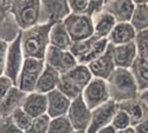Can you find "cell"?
<instances>
[{"label": "cell", "instance_id": "1", "mask_svg": "<svg viewBox=\"0 0 148 133\" xmlns=\"http://www.w3.org/2000/svg\"><path fill=\"white\" fill-rule=\"evenodd\" d=\"M53 23L35 25L21 32V46L24 58L44 60L49 46V32Z\"/></svg>", "mask_w": 148, "mask_h": 133}, {"label": "cell", "instance_id": "2", "mask_svg": "<svg viewBox=\"0 0 148 133\" xmlns=\"http://www.w3.org/2000/svg\"><path fill=\"white\" fill-rule=\"evenodd\" d=\"M110 100L117 104L137 99L140 93L139 86L131 69L116 68L107 80Z\"/></svg>", "mask_w": 148, "mask_h": 133}, {"label": "cell", "instance_id": "3", "mask_svg": "<svg viewBox=\"0 0 148 133\" xmlns=\"http://www.w3.org/2000/svg\"><path fill=\"white\" fill-rule=\"evenodd\" d=\"M41 0H11L10 10L21 30L40 23Z\"/></svg>", "mask_w": 148, "mask_h": 133}, {"label": "cell", "instance_id": "4", "mask_svg": "<svg viewBox=\"0 0 148 133\" xmlns=\"http://www.w3.org/2000/svg\"><path fill=\"white\" fill-rule=\"evenodd\" d=\"M44 60L35 58H25L16 87L26 93L35 92L37 81L44 69Z\"/></svg>", "mask_w": 148, "mask_h": 133}, {"label": "cell", "instance_id": "5", "mask_svg": "<svg viewBox=\"0 0 148 133\" xmlns=\"http://www.w3.org/2000/svg\"><path fill=\"white\" fill-rule=\"evenodd\" d=\"M62 23L72 42L86 40L94 35L93 17L88 14L71 13Z\"/></svg>", "mask_w": 148, "mask_h": 133}, {"label": "cell", "instance_id": "6", "mask_svg": "<svg viewBox=\"0 0 148 133\" xmlns=\"http://www.w3.org/2000/svg\"><path fill=\"white\" fill-rule=\"evenodd\" d=\"M71 13L68 0H41L39 24L62 23Z\"/></svg>", "mask_w": 148, "mask_h": 133}, {"label": "cell", "instance_id": "7", "mask_svg": "<svg viewBox=\"0 0 148 133\" xmlns=\"http://www.w3.org/2000/svg\"><path fill=\"white\" fill-rule=\"evenodd\" d=\"M21 32L11 42L9 43L3 73V75L10 79L15 86L17 84L18 77L25 59L21 46Z\"/></svg>", "mask_w": 148, "mask_h": 133}, {"label": "cell", "instance_id": "8", "mask_svg": "<svg viewBox=\"0 0 148 133\" xmlns=\"http://www.w3.org/2000/svg\"><path fill=\"white\" fill-rule=\"evenodd\" d=\"M82 97L90 110L108 102L110 100V95L107 80L94 77L83 89Z\"/></svg>", "mask_w": 148, "mask_h": 133}, {"label": "cell", "instance_id": "9", "mask_svg": "<svg viewBox=\"0 0 148 133\" xmlns=\"http://www.w3.org/2000/svg\"><path fill=\"white\" fill-rule=\"evenodd\" d=\"M44 61L46 65L53 68L61 74L68 73L79 64L69 50H62L51 45L47 49Z\"/></svg>", "mask_w": 148, "mask_h": 133}, {"label": "cell", "instance_id": "10", "mask_svg": "<svg viewBox=\"0 0 148 133\" xmlns=\"http://www.w3.org/2000/svg\"><path fill=\"white\" fill-rule=\"evenodd\" d=\"M91 116L92 110L86 105L82 95L71 101L67 117L75 131L87 132L91 122Z\"/></svg>", "mask_w": 148, "mask_h": 133}, {"label": "cell", "instance_id": "11", "mask_svg": "<svg viewBox=\"0 0 148 133\" xmlns=\"http://www.w3.org/2000/svg\"><path fill=\"white\" fill-rule=\"evenodd\" d=\"M11 0H0V40L11 42L21 32L10 10Z\"/></svg>", "mask_w": 148, "mask_h": 133}, {"label": "cell", "instance_id": "12", "mask_svg": "<svg viewBox=\"0 0 148 133\" xmlns=\"http://www.w3.org/2000/svg\"><path fill=\"white\" fill-rule=\"evenodd\" d=\"M118 109V104L109 100L108 102L92 110L91 122L87 133H96L103 127L111 125Z\"/></svg>", "mask_w": 148, "mask_h": 133}, {"label": "cell", "instance_id": "13", "mask_svg": "<svg viewBox=\"0 0 148 133\" xmlns=\"http://www.w3.org/2000/svg\"><path fill=\"white\" fill-rule=\"evenodd\" d=\"M88 67L93 77L107 80L116 68L112 52V44L109 43L107 51L99 58L88 63Z\"/></svg>", "mask_w": 148, "mask_h": 133}, {"label": "cell", "instance_id": "14", "mask_svg": "<svg viewBox=\"0 0 148 133\" xmlns=\"http://www.w3.org/2000/svg\"><path fill=\"white\" fill-rule=\"evenodd\" d=\"M135 3L133 0H105L103 9L111 14L117 23L130 22Z\"/></svg>", "mask_w": 148, "mask_h": 133}, {"label": "cell", "instance_id": "15", "mask_svg": "<svg viewBox=\"0 0 148 133\" xmlns=\"http://www.w3.org/2000/svg\"><path fill=\"white\" fill-rule=\"evenodd\" d=\"M112 52L116 68L130 69L138 57L134 42L117 46L112 45Z\"/></svg>", "mask_w": 148, "mask_h": 133}, {"label": "cell", "instance_id": "16", "mask_svg": "<svg viewBox=\"0 0 148 133\" xmlns=\"http://www.w3.org/2000/svg\"><path fill=\"white\" fill-rule=\"evenodd\" d=\"M47 114L50 119H55L67 115L72 100H70L68 97L62 93L57 88L47 93Z\"/></svg>", "mask_w": 148, "mask_h": 133}, {"label": "cell", "instance_id": "17", "mask_svg": "<svg viewBox=\"0 0 148 133\" xmlns=\"http://www.w3.org/2000/svg\"><path fill=\"white\" fill-rule=\"evenodd\" d=\"M27 94L16 86H14L0 102V117L2 119L9 118L17 109L22 108Z\"/></svg>", "mask_w": 148, "mask_h": 133}, {"label": "cell", "instance_id": "18", "mask_svg": "<svg viewBox=\"0 0 148 133\" xmlns=\"http://www.w3.org/2000/svg\"><path fill=\"white\" fill-rule=\"evenodd\" d=\"M22 108L33 119L47 114V94L32 92L27 94Z\"/></svg>", "mask_w": 148, "mask_h": 133}, {"label": "cell", "instance_id": "19", "mask_svg": "<svg viewBox=\"0 0 148 133\" xmlns=\"http://www.w3.org/2000/svg\"><path fill=\"white\" fill-rule=\"evenodd\" d=\"M137 31L130 22L117 23L108 37L110 44L114 46L127 44L134 42Z\"/></svg>", "mask_w": 148, "mask_h": 133}, {"label": "cell", "instance_id": "20", "mask_svg": "<svg viewBox=\"0 0 148 133\" xmlns=\"http://www.w3.org/2000/svg\"><path fill=\"white\" fill-rule=\"evenodd\" d=\"M92 17L94 23V35L99 39L108 38L117 23L114 17L104 10L95 14Z\"/></svg>", "mask_w": 148, "mask_h": 133}, {"label": "cell", "instance_id": "21", "mask_svg": "<svg viewBox=\"0 0 148 133\" xmlns=\"http://www.w3.org/2000/svg\"><path fill=\"white\" fill-rule=\"evenodd\" d=\"M61 74L45 64L44 69L37 81L35 92L47 94L56 89L61 79Z\"/></svg>", "mask_w": 148, "mask_h": 133}, {"label": "cell", "instance_id": "22", "mask_svg": "<svg viewBox=\"0 0 148 133\" xmlns=\"http://www.w3.org/2000/svg\"><path fill=\"white\" fill-rule=\"evenodd\" d=\"M118 106L119 109L124 111L128 115L133 127L148 115V110L138 98L119 103Z\"/></svg>", "mask_w": 148, "mask_h": 133}, {"label": "cell", "instance_id": "23", "mask_svg": "<svg viewBox=\"0 0 148 133\" xmlns=\"http://www.w3.org/2000/svg\"><path fill=\"white\" fill-rule=\"evenodd\" d=\"M72 40L63 23H55L49 32V45L62 50H69Z\"/></svg>", "mask_w": 148, "mask_h": 133}, {"label": "cell", "instance_id": "24", "mask_svg": "<svg viewBox=\"0 0 148 133\" xmlns=\"http://www.w3.org/2000/svg\"><path fill=\"white\" fill-rule=\"evenodd\" d=\"M64 74H66L82 91L94 78L88 65L85 64H78Z\"/></svg>", "mask_w": 148, "mask_h": 133}, {"label": "cell", "instance_id": "25", "mask_svg": "<svg viewBox=\"0 0 148 133\" xmlns=\"http://www.w3.org/2000/svg\"><path fill=\"white\" fill-rule=\"evenodd\" d=\"M130 69L135 77L140 91L148 87V58L137 57Z\"/></svg>", "mask_w": 148, "mask_h": 133}, {"label": "cell", "instance_id": "26", "mask_svg": "<svg viewBox=\"0 0 148 133\" xmlns=\"http://www.w3.org/2000/svg\"><path fill=\"white\" fill-rule=\"evenodd\" d=\"M137 32L148 29V3L135 4V8L130 21Z\"/></svg>", "mask_w": 148, "mask_h": 133}, {"label": "cell", "instance_id": "27", "mask_svg": "<svg viewBox=\"0 0 148 133\" xmlns=\"http://www.w3.org/2000/svg\"><path fill=\"white\" fill-rule=\"evenodd\" d=\"M57 89L68 97L70 100H74L82 95V90L78 87L66 74H62Z\"/></svg>", "mask_w": 148, "mask_h": 133}, {"label": "cell", "instance_id": "28", "mask_svg": "<svg viewBox=\"0 0 148 133\" xmlns=\"http://www.w3.org/2000/svg\"><path fill=\"white\" fill-rule=\"evenodd\" d=\"M109 45V42L108 38H102L98 39L95 42L93 46L91 47L88 53L84 56V58L79 62V64H85L88 65L91 61H95V59L99 58L101 55H102L108 49Z\"/></svg>", "mask_w": 148, "mask_h": 133}, {"label": "cell", "instance_id": "29", "mask_svg": "<svg viewBox=\"0 0 148 133\" xmlns=\"http://www.w3.org/2000/svg\"><path fill=\"white\" fill-rule=\"evenodd\" d=\"M98 39L99 38L93 35L92 37H90L88 39L72 42V45H71V47L69 48V51L75 57L78 63L88 53V51L90 50V48L93 46V44L95 43V42L96 40H98Z\"/></svg>", "mask_w": 148, "mask_h": 133}, {"label": "cell", "instance_id": "30", "mask_svg": "<svg viewBox=\"0 0 148 133\" xmlns=\"http://www.w3.org/2000/svg\"><path fill=\"white\" fill-rule=\"evenodd\" d=\"M74 131L75 130L66 115L51 119L48 133H71Z\"/></svg>", "mask_w": 148, "mask_h": 133}, {"label": "cell", "instance_id": "31", "mask_svg": "<svg viewBox=\"0 0 148 133\" xmlns=\"http://www.w3.org/2000/svg\"><path fill=\"white\" fill-rule=\"evenodd\" d=\"M50 119L48 114L33 119L29 127L24 133H48Z\"/></svg>", "mask_w": 148, "mask_h": 133}, {"label": "cell", "instance_id": "32", "mask_svg": "<svg viewBox=\"0 0 148 133\" xmlns=\"http://www.w3.org/2000/svg\"><path fill=\"white\" fill-rule=\"evenodd\" d=\"M12 122L23 132H25L30 125L33 118H31L23 108L17 109L10 117Z\"/></svg>", "mask_w": 148, "mask_h": 133}, {"label": "cell", "instance_id": "33", "mask_svg": "<svg viewBox=\"0 0 148 133\" xmlns=\"http://www.w3.org/2000/svg\"><path fill=\"white\" fill-rule=\"evenodd\" d=\"M138 57L140 58H148V29L137 32L134 40Z\"/></svg>", "mask_w": 148, "mask_h": 133}, {"label": "cell", "instance_id": "34", "mask_svg": "<svg viewBox=\"0 0 148 133\" xmlns=\"http://www.w3.org/2000/svg\"><path fill=\"white\" fill-rule=\"evenodd\" d=\"M111 125L118 131H124L129 127H132V123L128 115L122 110L118 109Z\"/></svg>", "mask_w": 148, "mask_h": 133}, {"label": "cell", "instance_id": "35", "mask_svg": "<svg viewBox=\"0 0 148 133\" xmlns=\"http://www.w3.org/2000/svg\"><path fill=\"white\" fill-rule=\"evenodd\" d=\"M69 4L72 13L87 14L89 7V0H69Z\"/></svg>", "mask_w": 148, "mask_h": 133}, {"label": "cell", "instance_id": "36", "mask_svg": "<svg viewBox=\"0 0 148 133\" xmlns=\"http://www.w3.org/2000/svg\"><path fill=\"white\" fill-rule=\"evenodd\" d=\"M0 133H24V132L20 130L9 117L0 119Z\"/></svg>", "mask_w": 148, "mask_h": 133}, {"label": "cell", "instance_id": "37", "mask_svg": "<svg viewBox=\"0 0 148 133\" xmlns=\"http://www.w3.org/2000/svg\"><path fill=\"white\" fill-rule=\"evenodd\" d=\"M14 83L5 75L0 76V102L5 98L10 90L14 87Z\"/></svg>", "mask_w": 148, "mask_h": 133}, {"label": "cell", "instance_id": "38", "mask_svg": "<svg viewBox=\"0 0 148 133\" xmlns=\"http://www.w3.org/2000/svg\"><path fill=\"white\" fill-rule=\"evenodd\" d=\"M9 42L0 40V76L3 75Z\"/></svg>", "mask_w": 148, "mask_h": 133}, {"label": "cell", "instance_id": "39", "mask_svg": "<svg viewBox=\"0 0 148 133\" xmlns=\"http://www.w3.org/2000/svg\"><path fill=\"white\" fill-rule=\"evenodd\" d=\"M105 0H89V7L87 14L93 16L95 14L102 10Z\"/></svg>", "mask_w": 148, "mask_h": 133}, {"label": "cell", "instance_id": "40", "mask_svg": "<svg viewBox=\"0 0 148 133\" xmlns=\"http://www.w3.org/2000/svg\"><path fill=\"white\" fill-rule=\"evenodd\" d=\"M137 133H148V115L139 124L134 126Z\"/></svg>", "mask_w": 148, "mask_h": 133}, {"label": "cell", "instance_id": "41", "mask_svg": "<svg viewBox=\"0 0 148 133\" xmlns=\"http://www.w3.org/2000/svg\"><path fill=\"white\" fill-rule=\"evenodd\" d=\"M138 99L143 103V105L146 106V108L148 110V87L140 91Z\"/></svg>", "mask_w": 148, "mask_h": 133}, {"label": "cell", "instance_id": "42", "mask_svg": "<svg viewBox=\"0 0 148 133\" xmlns=\"http://www.w3.org/2000/svg\"><path fill=\"white\" fill-rule=\"evenodd\" d=\"M96 133H118V131L112 125H109L106 127H103Z\"/></svg>", "mask_w": 148, "mask_h": 133}, {"label": "cell", "instance_id": "43", "mask_svg": "<svg viewBox=\"0 0 148 133\" xmlns=\"http://www.w3.org/2000/svg\"><path fill=\"white\" fill-rule=\"evenodd\" d=\"M118 133H137L136 131L134 130V128L132 126V127H129L124 131H121V132H118Z\"/></svg>", "mask_w": 148, "mask_h": 133}, {"label": "cell", "instance_id": "44", "mask_svg": "<svg viewBox=\"0 0 148 133\" xmlns=\"http://www.w3.org/2000/svg\"><path fill=\"white\" fill-rule=\"evenodd\" d=\"M135 4H138V3H148V0H133Z\"/></svg>", "mask_w": 148, "mask_h": 133}, {"label": "cell", "instance_id": "45", "mask_svg": "<svg viewBox=\"0 0 148 133\" xmlns=\"http://www.w3.org/2000/svg\"><path fill=\"white\" fill-rule=\"evenodd\" d=\"M71 133H87V132H80V131H74V132H72Z\"/></svg>", "mask_w": 148, "mask_h": 133}, {"label": "cell", "instance_id": "46", "mask_svg": "<svg viewBox=\"0 0 148 133\" xmlns=\"http://www.w3.org/2000/svg\"><path fill=\"white\" fill-rule=\"evenodd\" d=\"M2 119V118H1V117H0V119Z\"/></svg>", "mask_w": 148, "mask_h": 133}, {"label": "cell", "instance_id": "47", "mask_svg": "<svg viewBox=\"0 0 148 133\" xmlns=\"http://www.w3.org/2000/svg\"><path fill=\"white\" fill-rule=\"evenodd\" d=\"M68 1H69V0H68Z\"/></svg>", "mask_w": 148, "mask_h": 133}]
</instances>
